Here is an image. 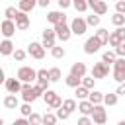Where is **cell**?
Masks as SVG:
<instances>
[{"mask_svg": "<svg viewBox=\"0 0 125 125\" xmlns=\"http://www.w3.org/2000/svg\"><path fill=\"white\" fill-rule=\"evenodd\" d=\"M20 111H21V115H23V117H29V115L33 113V111H31V105H29V104H23V105L20 107Z\"/></svg>", "mask_w": 125, "mask_h": 125, "instance_id": "39", "label": "cell"}, {"mask_svg": "<svg viewBox=\"0 0 125 125\" xmlns=\"http://www.w3.org/2000/svg\"><path fill=\"white\" fill-rule=\"evenodd\" d=\"M49 2H51V0H37V6H41V8H47V6H49Z\"/></svg>", "mask_w": 125, "mask_h": 125, "instance_id": "48", "label": "cell"}, {"mask_svg": "<svg viewBox=\"0 0 125 125\" xmlns=\"http://www.w3.org/2000/svg\"><path fill=\"white\" fill-rule=\"evenodd\" d=\"M57 115L55 113H45L43 115V125H57Z\"/></svg>", "mask_w": 125, "mask_h": 125, "instance_id": "31", "label": "cell"}, {"mask_svg": "<svg viewBox=\"0 0 125 125\" xmlns=\"http://www.w3.org/2000/svg\"><path fill=\"white\" fill-rule=\"evenodd\" d=\"M51 2H53V0H51Z\"/></svg>", "mask_w": 125, "mask_h": 125, "instance_id": "52", "label": "cell"}, {"mask_svg": "<svg viewBox=\"0 0 125 125\" xmlns=\"http://www.w3.org/2000/svg\"><path fill=\"white\" fill-rule=\"evenodd\" d=\"M94 80H96L94 76H84V78H82V86L88 88V90H92V88H94Z\"/></svg>", "mask_w": 125, "mask_h": 125, "instance_id": "38", "label": "cell"}, {"mask_svg": "<svg viewBox=\"0 0 125 125\" xmlns=\"http://www.w3.org/2000/svg\"><path fill=\"white\" fill-rule=\"evenodd\" d=\"M53 29H55V33H57V39H61V41H68L70 35H72V29H70L66 23H57Z\"/></svg>", "mask_w": 125, "mask_h": 125, "instance_id": "13", "label": "cell"}, {"mask_svg": "<svg viewBox=\"0 0 125 125\" xmlns=\"http://www.w3.org/2000/svg\"><path fill=\"white\" fill-rule=\"evenodd\" d=\"M86 23H88V25H92V27H98V25H100V16H98V14L88 16V18H86Z\"/></svg>", "mask_w": 125, "mask_h": 125, "instance_id": "34", "label": "cell"}, {"mask_svg": "<svg viewBox=\"0 0 125 125\" xmlns=\"http://www.w3.org/2000/svg\"><path fill=\"white\" fill-rule=\"evenodd\" d=\"M92 121H94L96 125H104V123L107 121V111H105V107H104L102 104L94 107V113H92Z\"/></svg>", "mask_w": 125, "mask_h": 125, "instance_id": "11", "label": "cell"}, {"mask_svg": "<svg viewBox=\"0 0 125 125\" xmlns=\"http://www.w3.org/2000/svg\"><path fill=\"white\" fill-rule=\"evenodd\" d=\"M27 119H29V125H43V115H39V113H35V111H33Z\"/></svg>", "mask_w": 125, "mask_h": 125, "instance_id": "32", "label": "cell"}, {"mask_svg": "<svg viewBox=\"0 0 125 125\" xmlns=\"http://www.w3.org/2000/svg\"><path fill=\"white\" fill-rule=\"evenodd\" d=\"M115 12H117V14H125V0L115 2Z\"/></svg>", "mask_w": 125, "mask_h": 125, "instance_id": "42", "label": "cell"}, {"mask_svg": "<svg viewBox=\"0 0 125 125\" xmlns=\"http://www.w3.org/2000/svg\"><path fill=\"white\" fill-rule=\"evenodd\" d=\"M16 25L20 31H25L29 27V16L25 12H18V18H16Z\"/></svg>", "mask_w": 125, "mask_h": 125, "instance_id": "18", "label": "cell"}, {"mask_svg": "<svg viewBox=\"0 0 125 125\" xmlns=\"http://www.w3.org/2000/svg\"><path fill=\"white\" fill-rule=\"evenodd\" d=\"M70 74H74V76H78V78H84L86 76V64L84 62H74L72 66H70Z\"/></svg>", "mask_w": 125, "mask_h": 125, "instance_id": "19", "label": "cell"}, {"mask_svg": "<svg viewBox=\"0 0 125 125\" xmlns=\"http://www.w3.org/2000/svg\"><path fill=\"white\" fill-rule=\"evenodd\" d=\"M96 37L102 41V45H105V43H109V37H111V33H109L105 27H100V29L96 31Z\"/></svg>", "mask_w": 125, "mask_h": 125, "instance_id": "22", "label": "cell"}, {"mask_svg": "<svg viewBox=\"0 0 125 125\" xmlns=\"http://www.w3.org/2000/svg\"><path fill=\"white\" fill-rule=\"evenodd\" d=\"M100 47H102V41H100L96 35H94V37H88L86 43H84V53H86V55H94V53L100 51Z\"/></svg>", "mask_w": 125, "mask_h": 125, "instance_id": "10", "label": "cell"}, {"mask_svg": "<svg viewBox=\"0 0 125 125\" xmlns=\"http://www.w3.org/2000/svg\"><path fill=\"white\" fill-rule=\"evenodd\" d=\"M94 104L90 102V100H80L78 102V111L82 113V115H88V117H92V113H94Z\"/></svg>", "mask_w": 125, "mask_h": 125, "instance_id": "17", "label": "cell"}, {"mask_svg": "<svg viewBox=\"0 0 125 125\" xmlns=\"http://www.w3.org/2000/svg\"><path fill=\"white\" fill-rule=\"evenodd\" d=\"M4 88H6L8 94H18V92H21L23 82H21L18 76H14V78H6V80H4Z\"/></svg>", "mask_w": 125, "mask_h": 125, "instance_id": "6", "label": "cell"}, {"mask_svg": "<svg viewBox=\"0 0 125 125\" xmlns=\"http://www.w3.org/2000/svg\"><path fill=\"white\" fill-rule=\"evenodd\" d=\"M21 98H23V102L25 104H29V102H35L37 98H41L43 94H45V90L43 88H39L37 84L35 86H31V84H23V88H21Z\"/></svg>", "mask_w": 125, "mask_h": 125, "instance_id": "1", "label": "cell"}, {"mask_svg": "<svg viewBox=\"0 0 125 125\" xmlns=\"http://www.w3.org/2000/svg\"><path fill=\"white\" fill-rule=\"evenodd\" d=\"M16 29H18L16 21H12V20H4V21H2V35H4L6 39H10V37L16 33Z\"/></svg>", "mask_w": 125, "mask_h": 125, "instance_id": "16", "label": "cell"}, {"mask_svg": "<svg viewBox=\"0 0 125 125\" xmlns=\"http://www.w3.org/2000/svg\"><path fill=\"white\" fill-rule=\"evenodd\" d=\"M4 107H6V109H16V107H18V98H16L14 94H8V96L4 98Z\"/></svg>", "mask_w": 125, "mask_h": 125, "instance_id": "24", "label": "cell"}, {"mask_svg": "<svg viewBox=\"0 0 125 125\" xmlns=\"http://www.w3.org/2000/svg\"><path fill=\"white\" fill-rule=\"evenodd\" d=\"M64 82H66V86H70V88L82 86V78H78V76H74V74H68V76L64 78Z\"/></svg>", "mask_w": 125, "mask_h": 125, "instance_id": "25", "label": "cell"}, {"mask_svg": "<svg viewBox=\"0 0 125 125\" xmlns=\"http://www.w3.org/2000/svg\"><path fill=\"white\" fill-rule=\"evenodd\" d=\"M113 78L121 84L125 82V57H119L115 62H113Z\"/></svg>", "mask_w": 125, "mask_h": 125, "instance_id": "4", "label": "cell"}, {"mask_svg": "<svg viewBox=\"0 0 125 125\" xmlns=\"http://www.w3.org/2000/svg\"><path fill=\"white\" fill-rule=\"evenodd\" d=\"M88 6H90L92 12L98 14V16H104V14L107 12V4H105L104 0H88Z\"/></svg>", "mask_w": 125, "mask_h": 125, "instance_id": "15", "label": "cell"}, {"mask_svg": "<svg viewBox=\"0 0 125 125\" xmlns=\"http://www.w3.org/2000/svg\"><path fill=\"white\" fill-rule=\"evenodd\" d=\"M47 21L53 23V25H57V23H66V14H64L62 10H53V12L47 14Z\"/></svg>", "mask_w": 125, "mask_h": 125, "instance_id": "14", "label": "cell"}, {"mask_svg": "<svg viewBox=\"0 0 125 125\" xmlns=\"http://www.w3.org/2000/svg\"><path fill=\"white\" fill-rule=\"evenodd\" d=\"M76 96H78V100H86V98H90V90L84 88V86H78L76 88Z\"/></svg>", "mask_w": 125, "mask_h": 125, "instance_id": "33", "label": "cell"}, {"mask_svg": "<svg viewBox=\"0 0 125 125\" xmlns=\"http://www.w3.org/2000/svg\"><path fill=\"white\" fill-rule=\"evenodd\" d=\"M37 80H49V70H45V68L37 70Z\"/></svg>", "mask_w": 125, "mask_h": 125, "instance_id": "41", "label": "cell"}, {"mask_svg": "<svg viewBox=\"0 0 125 125\" xmlns=\"http://www.w3.org/2000/svg\"><path fill=\"white\" fill-rule=\"evenodd\" d=\"M113 2H119V0H113Z\"/></svg>", "mask_w": 125, "mask_h": 125, "instance_id": "51", "label": "cell"}, {"mask_svg": "<svg viewBox=\"0 0 125 125\" xmlns=\"http://www.w3.org/2000/svg\"><path fill=\"white\" fill-rule=\"evenodd\" d=\"M18 12H20V10H16L14 6H8V8L4 10V16H6V20H12V21H14V20L18 18Z\"/></svg>", "mask_w": 125, "mask_h": 125, "instance_id": "29", "label": "cell"}, {"mask_svg": "<svg viewBox=\"0 0 125 125\" xmlns=\"http://www.w3.org/2000/svg\"><path fill=\"white\" fill-rule=\"evenodd\" d=\"M35 6H37V0H20V6H18V10L27 14V12H31Z\"/></svg>", "mask_w": 125, "mask_h": 125, "instance_id": "21", "label": "cell"}, {"mask_svg": "<svg viewBox=\"0 0 125 125\" xmlns=\"http://www.w3.org/2000/svg\"><path fill=\"white\" fill-rule=\"evenodd\" d=\"M62 109H66L68 113H72L74 109H78V104H76V100H72V98L64 100V102H62Z\"/></svg>", "mask_w": 125, "mask_h": 125, "instance_id": "26", "label": "cell"}, {"mask_svg": "<svg viewBox=\"0 0 125 125\" xmlns=\"http://www.w3.org/2000/svg\"><path fill=\"white\" fill-rule=\"evenodd\" d=\"M59 2V6H61V10H64V8H68L70 4H72V0H57Z\"/></svg>", "mask_w": 125, "mask_h": 125, "instance_id": "47", "label": "cell"}, {"mask_svg": "<svg viewBox=\"0 0 125 125\" xmlns=\"http://www.w3.org/2000/svg\"><path fill=\"white\" fill-rule=\"evenodd\" d=\"M55 39H57V33H55V29H51V27H45L43 29V47L45 49H53V47H57L55 45Z\"/></svg>", "mask_w": 125, "mask_h": 125, "instance_id": "9", "label": "cell"}, {"mask_svg": "<svg viewBox=\"0 0 125 125\" xmlns=\"http://www.w3.org/2000/svg\"><path fill=\"white\" fill-rule=\"evenodd\" d=\"M51 55H53L55 59H62L66 53H64V49H62V47H53V49H51Z\"/></svg>", "mask_w": 125, "mask_h": 125, "instance_id": "37", "label": "cell"}, {"mask_svg": "<svg viewBox=\"0 0 125 125\" xmlns=\"http://www.w3.org/2000/svg\"><path fill=\"white\" fill-rule=\"evenodd\" d=\"M104 98H105V94H102V92H96V90H92L90 92V102L94 104V105H100V104H104Z\"/></svg>", "mask_w": 125, "mask_h": 125, "instance_id": "23", "label": "cell"}, {"mask_svg": "<svg viewBox=\"0 0 125 125\" xmlns=\"http://www.w3.org/2000/svg\"><path fill=\"white\" fill-rule=\"evenodd\" d=\"M49 80L51 82H59L61 80V68H57V66L49 68Z\"/></svg>", "mask_w": 125, "mask_h": 125, "instance_id": "30", "label": "cell"}, {"mask_svg": "<svg viewBox=\"0 0 125 125\" xmlns=\"http://www.w3.org/2000/svg\"><path fill=\"white\" fill-rule=\"evenodd\" d=\"M115 53H117L119 57H125V41H123V43H121V45L115 49Z\"/></svg>", "mask_w": 125, "mask_h": 125, "instance_id": "46", "label": "cell"}, {"mask_svg": "<svg viewBox=\"0 0 125 125\" xmlns=\"http://www.w3.org/2000/svg\"><path fill=\"white\" fill-rule=\"evenodd\" d=\"M107 74H109V64H107V62L100 61V62H96V64H94V68H92V76H94L96 80L107 78Z\"/></svg>", "mask_w": 125, "mask_h": 125, "instance_id": "5", "label": "cell"}, {"mask_svg": "<svg viewBox=\"0 0 125 125\" xmlns=\"http://www.w3.org/2000/svg\"><path fill=\"white\" fill-rule=\"evenodd\" d=\"M12 125H29V119H25V117H20V119H16Z\"/></svg>", "mask_w": 125, "mask_h": 125, "instance_id": "45", "label": "cell"}, {"mask_svg": "<svg viewBox=\"0 0 125 125\" xmlns=\"http://www.w3.org/2000/svg\"><path fill=\"white\" fill-rule=\"evenodd\" d=\"M14 43L10 41V39H4L2 43H0V55H4V57H8V55H14Z\"/></svg>", "mask_w": 125, "mask_h": 125, "instance_id": "20", "label": "cell"}, {"mask_svg": "<svg viewBox=\"0 0 125 125\" xmlns=\"http://www.w3.org/2000/svg\"><path fill=\"white\" fill-rule=\"evenodd\" d=\"M115 55H117L115 51H105V53L102 55V61H104V62H107V64H113V62L117 61V59H115Z\"/></svg>", "mask_w": 125, "mask_h": 125, "instance_id": "28", "label": "cell"}, {"mask_svg": "<svg viewBox=\"0 0 125 125\" xmlns=\"http://www.w3.org/2000/svg\"><path fill=\"white\" fill-rule=\"evenodd\" d=\"M104 104H105V105H115V104H117V94H105Z\"/></svg>", "mask_w": 125, "mask_h": 125, "instance_id": "36", "label": "cell"}, {"mask_svg": "<svg viewBox=\"0 0 125 125\" xmlns=\"http://www.w3.org/2000/svg\"><path fill=\"white\" fill-rule=\"evenodd\" d=\"M125 41V25L123 27H117L115 31H111V37H109V45L113 49H117L121 43Z\"/></svg>", "mask_w": 125, "mask_h": 125, "instance_id": "12", "label": "cell"}, {"mask_svg": "<svg viewBox=\"0 0 125 125\" xmlns=\"http://www.w3.org/2000/svg\"><path fill=\"white\" fill-rule=\"evenodd\" d=\"M92 123H94V121H92L88 115H82V117L78 119V125H92Z\"/></svg>", "mask_w": 125, "mask_h": 125, "instance_id": "43", "label": "cell"}, {"mask_svg": "<svg viewBox=\"0 0 125 125\" xmlns=\"http://www.w3.org/2000/svg\"><path fill=\"white\" fill-rule=\"evenodd\" d=\"M117 125H125V119H121V121H119V123H117Z\"/></svg>", "mask_w": 125, "mask_h": 125, "instance_id": "50", "label": "cell"}, {"mask_svg": "<svg viewBox=\"0 0 125 125\" xmlns=\"http://www.w3.org/2000/svg\"><path fill=\"white\" fill-rule=\"evenodd\" d=\"M16 76H18L23 84H31L33 80H37V70L31 68V66H20V70H18Z\"/></svg>", "mask_w": 125, "mask_h": 125, "instance_id": "2", "label": "cell"}, {"mask_svg": "<svg viewBox=\"0 0 125 125\" xmlns=\"http://www.w3.org/2000/svg\"><path fill=\"white\" fill-rule=\"evenodd\" d=\"M57 117L64 121V119H68V117H70V113H68L66 109H62V107H59V109H57Z\"/></svg>", "mask_w": 125, "mask_h": 125, "instance_id": "40", "label": "cell"}, {"mask_svg": "<svg viewBox=\"0 0 125 125\" xmlns=\"http://www.w3.org/2000/svg\"><path fill=\"white\" fill-rule=\"evenodd\" d=\"M43 100H45V104H47L51 109H59V107H62V102H64V100H61V96H59L55 90H47V92L43 94Z\"/></svg>", "mask_w": 125, "mask_h": 125, "instance_id": "3", "label": "cell"}, {"mask_svg": "<svg viewBox=\"0 0 125 125\" xmlns=\"http://www.w3.org/2000/svg\"><path fill=\"white\" fill-rule=\"evenodd\" d=\"M78 2H88V0H72V4H78Z\"/></svg>", "mask_w": 125, "mask_h": 125, "instance_id": "49", "label": "cell"}, {"mask_svg": "<svg viewBox=\"0 0 125 125\" xmlns=\"http://www.w3.org/2000/svg\"><path fill=\"white\" fill-rule=\"evenodd\" d=\"M111 23L117 25V27H123V25H125V14H117V12H115V14L111 16Z\"/></svg>", "mask_w": 125, "mask_h": 125, "instance_id": "27", "label": "cell"}, {"mask_svg": "<svg viewBox=\"0 0 125 125\" xmlns=\"http://www.w3.org/2000/svg\"><path fill=\"white\" fill-rule=\"evenodd\" d=\"M115 94H117V96H125V82H121V84L117 86V90H115Z\"/></svg>", "mask_w": 125, "mask_h": 125, "instance_id": "44", "label": "cell"}, {"mask_svg": "<svg viewBox=\"0 0 125 125\" xmlns=\"http://www.w3.org/2000/svg\"><path fill=\"white\" fill-rule=\"evenodd\" d=\"M27 55H31L33 59H37V61H41V59L45 57V47H43V43H37V41H31V43L27 45Z\"/></svg>", "mask_w": 125, "mask_h": 125, "instance_id": "7", "label": "cell"}, {"mask_svg": "<svg viewBox=\"0 0 125 125\" xmlns=\"http://www.w3.org/2000/svg\"><path fill=\"white\" fill-rule=\"evenodd\" d=\"M12 57H14V59H16V61H18V62H21V61H23V59H25V57H27V51H23V49H16V51H14V55H12Z\"/></svg>", "mask_w": 125, "mask_h": 125, "instance_id": "35", "label": "cell"}, {"mask_svg": "<svg viewBox=\"0 0 125 125\" xmlns=\"http://www.w3.org/2000/svg\"><path fill=\"white\" fill-rule=\"evenodd\" d=\"M70 29H72V35H84L86 29H88V23L82 18H74L70 21Z\"/></svg>", "mask_w": 125, "mask_h": 125, "instance_id": "8", "label": "cell"}]
</instances>
